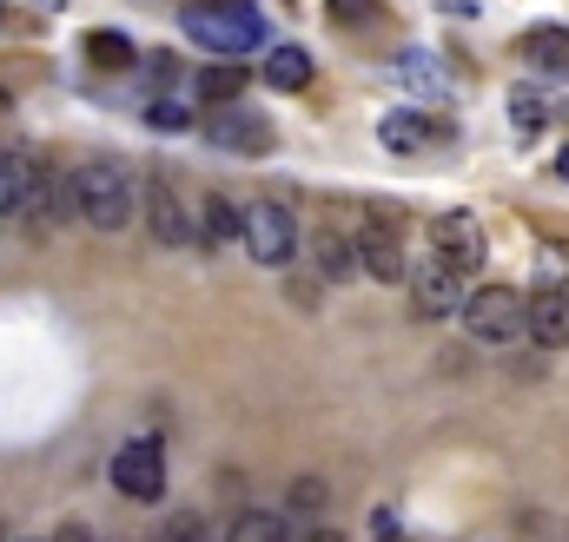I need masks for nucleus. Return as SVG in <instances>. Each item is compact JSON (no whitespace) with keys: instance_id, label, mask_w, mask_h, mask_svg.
I'll use <instances>...</instances> for the list:
<instances>
[{"instance_id":"31","label":"nucleus","mask_w":569,"mask_h":542,"mask_svg":"<svg viewBox=\"0 0 569 542\" xmlns=\"http://www.w3.org/2000/svg\"><path fill=\"white\" fill-rule=\"evenodd\" d=\"M0 107H7V87H0Z\"/></svg>"},{"instance_id":"33","label":"nucleus","mask_w":569,"mask_h":542,"mask_svg":"<svg viewBox=\"0 0 569 542\" xmlns=\"http://www.w3.org/2000/svg\"><path fill=\"white\" fill-rule=\"evenodd\" d=\"M0 20H7V7H0Z\"/></svg>"},{"instance_id":"32","label":"nucleus","mask_w":569,"mask_h":542,"mask_svg":"<svg viewBox=\"0 0 569 542\" xmlns=\"http://www.w3.org/2000/svg\"><path fill=\"white\" fill-rule=\"evenodd\" d=\"M100 542H120V536H100Z\"/></svg>"},{"instance_id":"17","label":"nucleus","mask_w":569,"mask_h":542,"mask_svg":"<svg viewBox=\"0 0 569 542\" xmlns=\"http://www.w3.org/2000/svg\"><path fill=\"white\" fill-rule=\"evenodd\" d=\"M523 53H530V67H537V73L569 80V27H537V33L523 40Z\"/></svg>"},{"instance_id":"19","label":"nucleus","mask_w":569,"mask_h":542,"mask_svg":"<svg viewBox=\"0 0 569 542\" xmlns=\"http://www.w3.org/2000/svg\"><path fill=\"white\" fill-rule=\"evenodd\" d=\"M510 120H517V133H543L557 120V100L543 87H510Z\"/></svg>"},{"instance_id":"27","label":"nucleus","mask_w":569,"mask_h":542,"mask_svg":"<svg viewBox=\"0 0 569 542\" xmlns=\"http://www.w3.org/2000/svg\"><path fill=\"white\" fill-rule=\"evenodd\" d=\"M47 542H100V536H93L87 523H60V530H53V536H47Z\"/></svg>"},{"instance_id":"16","label":"nucleus","mask_w":569,"mask_h":542,"mask_svg":"<svg viewBox=\"0 0 569 542\" xmlns=\"http://www.w3.org/2000/svg\"><path fill=\"white\" fill-rule=\"evenodd\" d=\"M266 87H279V93H298V87H311V47H266Z\"/></svg>"},{"instance_id":"7","label":"nucleus","mask_w":569,"mask_h":542,"mask_svg":"<svg viewBox=\"0 0 569 542\" xmlns=\"http://www.w3.org/2000/svg\"><path fill=\"white\" fill-rule=\"evenodd\" d=\"M405 284H411V311L418 318H457L463 311V271H450L437 252L430 259H411V271H405Z\"/></svg>"},{"instance_id":"22","label":"nucleus","mask_w":569,"mask_h":542,"mask_svg":"<svg viewBox=\"0 0 569 542\" xmlns=\"http://www.w3.org/2000/svg\"><path fill=\"white\" fill-rule=\"evenodd\" d=\"M87 60L107 67V73H120V67H133V40H127L120 27H93V33H87Z\"/></svg>"},{"instance_id":"14","label":"nucleus","mask_w":569,"mask_h":542,"mask_svg":"<svg viewBox=\"0 0 569 542\" xmlns=\"http://www.w3.org/2000/svg\"><path fill=\"white\" fill-rule=\"evenodd\" d=\"M246 87H252V67H246V60H206L199 80H192V93H199L206 107H232Z\"/></svg>"},{"instance_id":"4","label":"nucleus","mask_w":569,"mask_h":542,"mask_svg":"<svg viewBox=\"0 0 569 542\" xmlns=\"http://www.w3.org/2000/svg\"><path fill=\"white\" fill-rule=\"evenodd\" d=\"M239 245H246L252 265L284 271L298 259V219L284 212L279 199H259V205H246V219H239Z\"/></svg>"},{"instance_id":"21","label":"nucleus","mask_w":569,"mask_h":542,"mask_svg":"<svg viewBox=\"0 0 569 542\" xmlns=\"http://www.w3.org/2000/svg\"><path fill=\"white\" fill-rule=\"evenodd\" d=\"M398 80H405L411 93H425V100H443V93H450V73H443L430 53H398Z\"/></svg>"},{"instance_id":"18","label":"nucleus","mask_w":569,"mask_h":542,"mask_svg":"<svg viewBox=\"0 0 569 542\" xmlns=\"http://www.w3.org/2000/svg\"><path fill=\"white\" fill-rule=\"evenodd\" d=\"M378 139H385L391 152H405V159H411V152H425L430 139H437V127H430L425 113H411V107H405V113H385Z\"/></svg>"},{"instance_id":"30","label":"nucleus","mask_w":569,"mask_h":542,"mask_svg":"<svg viewBox=\"0 0 569 542\" xmlns=\"http://www.w3.org/2000/svg\"><path fill=\"white\" fill-rule=\"evenodd\" d=\"M7 542H40V536H7Z\"/></svg>"},{"instance_id":"2","label":"nucleus","mask_w":569,"mask_h":542,"mask_svg":"<svg viewBox=\"0 0 569 542\" xmlns=\"http://www.w3.org/2000/svg\"><path fill=\"white\" fill-rule=\"evenodd\" d=\"M186 40L206 47L212 60H252L266 47V27H259V7H186Z\"/></svg>"},{"instance_id":"9","label":"nucleus","mask_w":569,"mask_h":542,"mask_svg":"<svg viewBox=\"0 0 569 542\" xmlns=\"http://www.w3.org/2000/svg\"><path fill=\"white\" fill-rule=\"evenodd\" d=\"M430 252H437L450 271H463V278H470V271L483 265V252H490V245H483V225H477L470 212H443V219H430Z\"/></svg>"},{"instance_id":"3","label":"nucleus","mask_w":569,"mask_h":542,"mask_svg":"<svg viewBox=\"0 0 569 542\" xmlns=\"http://www.w3.org/2000/svg\"><path fill=\"white\" fill-rule=\"evenodd\" d=\"M457 318H463V331H470L477 344H490V351L530 338V298L510 291V284H483V291H470Z\"/></svg>"},{"instance_id":"11","label":"nucleus","mask_w":569,"mask_h":542,"mask_svg":"<svg viewBox=\"0 0 569 542\" xmlns=\"http://www.w3.org/2000/svg\"><path fill=\"white\" fill-rule=\"evenodd\" d=\"M239 205L232 199H219V192H206V199H192V245L212 259V252H232L239 245Z\"/></svg>"},{"instance_id":"29","label":"nucleus","mask_w":569,"mask_h":542,"mask_svg":"<svg viewBox=\"0 0 569 542\" xmlns=\"http://www.w3.org/2000/svg\"><path fill=\"white\" fill-rule=\"evenodd\" d=\"M557 179H569V145L557 152Z\"/></svg>"},{"instance_id":"6","label":"nucleus","mask_w":569,"mask_h":542,"mask_svg":"<svg viewBox=\"0 0 569 542\" xmlns=\"http://www.w3.org/2000/svg\"><path fill=\"white\" fill-rule=\"evenodd\" d=\"M199 133L206 145H219V152H272L279 145V127L266 120V113H252V107H206V120H199Z\"/></svg>"},{"instance_id":"20","label":"nucleus","mask_w":569,"mask_h":542,"mask_svg":"<svg viewBox=\"0 0 569 542\" xmlns=\"http://www.w3.org/2000/svg\"><path fill=\"white\" fill-rule=\"evenodd\" d=\"M325 510H331V483L325 476H298L291 496H284V516L291 523H325Z\"/></svg>"},{"instance_id":"10","label":"nucleus","mask_w":569,"mask_h":542,"mask_svg":"<svg viewBox=\"0 0 569 542\" xmlns=\"http://www.w3.org/2000/svg\"><path fill=\"white\" fill-rule=\"evenodd\" d=\"M358 265L371 271L378 284H405V271H411V259H405V245H398V232L385 225V219H365L358 232Z\"/></svg>"},{"instance_id":"23","label":"nucleus","mask_w":569,"mask_h":542,"mask_svg":"<svg viewBox=\"0 0 569 542\" xmlns=\"http://www.w3.org/2000/svg\"><path fill=\"white\" fill-rule=\"evenodd\" d=\"M146 127H152V133H186V127H192V107H186V100H166V93H159V100L146 107Z\"/></svg>"},{"instance_id":"25","label":"nucleus","mask_w":569,"mask_h":542,"mask_svg":"<svg viewBox=\"0 0 569 542\" xmlns=\"http://www.w3.org/2000/svg\"><path fill=\"white\" fill-rule=\"evenodd\" d=\"M325 7H331V20H338V27H371V20L385 13L378 0H325Z\"/></svg>"},{"instance_id":"26","label":"nucleus","mask_w":569,"mask_h":542,"mask_svg":"<svg viewBox=\"0 0 569 542\" xmlns=\"http://www.w3.org/2000/svg\"><path fill=\"white\" fill-rule=\"evenodd\" d=\"M291 542H345V536H338L331 523H298V536H291Z\"/></svg>"},{"instance_id":"12","label":"nucleus","mask_w":569,"mask_h":542,"mask_svg":"<svg viewBox=\"0 0 569 542\" xmlns=\"http://www.w3.org/2000/svg\"><path fill=\"white\" fill-rule=\"evenodd\" d=\"M530 338H537L543 351H563L569 344V284L563 278H543V284L530 291Z\"/></svg>"},{"instance_id":"24","label":"nucleus","mask_w":569,"mask_h":542,"mask_svg":"<svg viewBox=\"0 0 569 542\" xmlns=\"http://www.w3.org/2000/svg\"><path fill=\"white\" fill-rule=\"evenodd\" d=\"M159 542H226V536H219L206 516H192V510H186V516H172V523L159 530Z\"/></svg>"},{"instance_id":"5","label":"nucleus","mask_w":569,"mask_h":542,"mask_svg":"<svg viewBox=\"0 0 569 542\" xmlns=\"http://www.w3.org/2000/svg\"><path fill=\"white\" fill-rule=\"evenodd\" d=\"M140 205H146V225H152V245H166V252H186L192 245V205H186V192H179L172 172H152L146 179Z\"/></svg>"},{"instance_id":"13","label":"nucleus","mask_w":569,"mask_h":542,"mask_svg":"<svg viewBox=\"0 0 569 542\" xmlns=\"http://www.w3.org/2000/svg\"><path fill=\"white\" fill-rule=\"evenodd\" d=\"M311 271L325 278V284H345V278H358V239L351 232H338V225H318L311 232Z\"/></svg>"},{"instance_id":"1","label":"nucleus","mask_w":569,"mask_h":542,"mask_svg":"<svg viewBox=\"0 0 569 542\" xmlns=\"http://www.w3.org/2000/svg\"><path fill=\"white\" fill-rule=\"evenodd\" d=\"M67 185H73L80 225H93V232H127L140 219V179L120 159H87L67 172Z\"/></svg>"},{"instance_id":"8","label":"nucleus","mask_w":569,"mask_h":542,"mask_svg":"<svg viewBox=\"0 0 569 542\" xmlns=\"http://www.w3.org/2000/svg\"><path fill=\"white\" fill-rule=\"evenodd\" d=\"M113 490L127 503H159L166 496V450H159V436H133L113 456Z\"/></svg>"},{"instance_id":"28","label":"nucleus","mask_w":569,"mask_h":542,"mask_svg":"<svg viewBox=\"0 0 569 542\" xmlns=\"http://www.w3.org/2000/svg\"><path fill=\"white\" fill-rule=\"evenodd\" d=\"M291 304H311V311H318V284H305V278H291Z\"/></svg>"},{"instance_id":"15","label":"nucleus","mask_w":569,"mask_h":542,"mask_svg":"<svg viewBox=\"0 0 569 542\" xmlns=\"http://www.w3.org/2000/svg\"><path fill=\"white\" fill-rule=\"evenodd\" d=\"M291 536H298V523L284 510H239L226 523V542H291Z\"/></svg>"}]
</instances>
